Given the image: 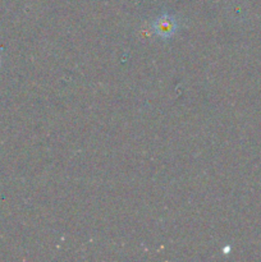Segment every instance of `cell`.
<instances>
[{"label": "cell", "instance_id": "6da1fadb", "mask_svg": "<svg viewBox=\"0 0 261 262\" xmlns=\"http://www.w3.org/2000/svg\"><path fill=\"white\" fill-rule=\"evenodd\" d=\"M176 22H174L173 18L170 17H161L159 18L155 23L156 32L160 36H165V37L173 35V32L176 31Z\"/></svg>", "mask_w": 261, "mask_h": 262}]
</instances>
